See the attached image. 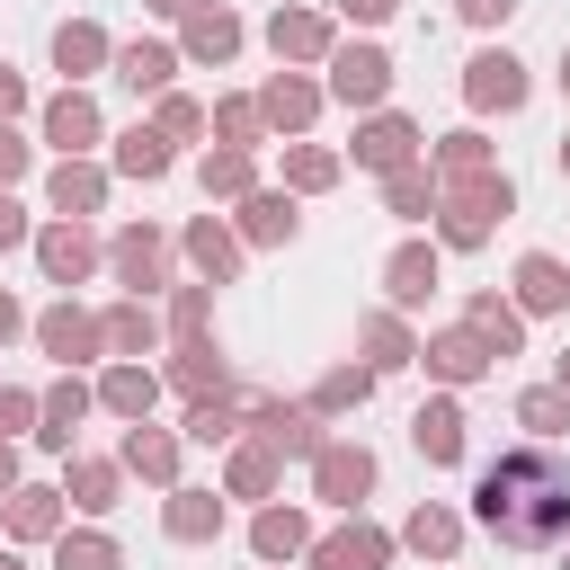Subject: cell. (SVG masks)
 I'll list each match as a JSON object with an SVG mask.
<instances>
[{"label": "cell", "mask_w": 570, "mask_h": 570, "mask_svg": "<svg viewBox=\"0 0 570 570\" xmlns=\"http://www.w3.org/2000/svg\"><path fill=\"white\" fill-rule=\"evenodd\" d=\"M525 89H534V80H525V62H517L508 45H481V53L463 62V107H472V116H517Z\"/></svg>", "instance_id": "obj_3"}, {"label": "cell", "mask_w": 570, "mask_h": 570, "mask_svg": "<svg viewBox=\"0 0 570 570\" xmlns=\"http://www.w3.org/2000/svg\"><path fill=\"white\" fill-rule=\"evenodd\" d=\"M321 98H330L321 80H303V71H267V89H258V125L303 142V134H312V116H321Z\"/></svg>", "instance_id": "obj_9"}, {"label": "cell", "mask_w": 570, "mask_h": 570, "mask_svg": "<svg viewBox=\"0 0 570 570\" xmlns=\"http://www.w3.org/2000/svg\"><path fill=\"white\" fill-rule=\"evenodd\" d=\"M436 285H445V258H436V240H401V249L383 258V294H392V312H419Z\"/></svg>", "instance_id": "obj_13"}, {"label": "cell", "mask_w": 570, "mask_h": 570, "mask_svg": "<svg viewBox=\"0 0 570 570\" xmlns=\"http://www.w3.org/2000/svg\"><path fill=\"white\" fill-rule=\"evenodd\" d=\"M383 561H392V534H383V525H365V517H347V525L312 534V570H383Z\"/></svg>", "instance_id": "obj_14"}, {"label": "cell", "mask_w": 570, "mask_h": 570, "mask_svg": "<svg viewBox=\"0 0 570 570\" xmlns=\"http://www.w3.org/2000/svg\"><path fill=\"white\" fill-rule=\"evenodd\" d=\"M116 481H125V463H98V454H80V463L62 472V499H71V508H89V517H107V508H116Z\"/></svg>", "instance_id": "obj_39"}, {"label": "cell", "mask_w": 570, "mask_h": 570, "mask_svg": "<svg viewBox=\"0 0 570 570\" xmlns=\"http://www.w3.org/2000/svg\"><path fill=\"white\" fill-rule=\"evenodd\" d=\"M125 472H142V481H160V490H178V436L169 428H151V419H134L125 428V454H116Z\"/></svg>", "instance_id": "obj_27"}, {"label": "cell", "mask_w": 570, "mask_h": 570, "mask_svg": "<svg viewBox=\"0 0 570 570\" xmlns=\"http://www.w3.org/2000/svg\"><path fill=\"white\" fill-rule=\"evenodd\" d=\"M205 125H214L223 142H240V151H258V134H267V125H258V98H214Z\"/></svg>", "instance_id": "obj_46"}, {"label": "cell", "mask_w": 570, "mask_h": 570, "mask_svg": "<svg viewBox=\"0 0 570 570\" xmlns=\"http://www.w3.org/2000/svg\"><path fill=\"white\" fill-rule=\"evenodd\" d=\"M0 525H9L18 543H53V534H62V490H45V481H18V490L0 499Z\"/></svg>", "instance_id": "obj_20"}, {"label": "cell", "mask_w": 570, "mask_h": 570, "mask_svg": "<svg viewBox=\"0 0 570 570\" xmlns=\"http://www.w3.org/2000/svg\"><path fill=\"white\" fill-rule=\"evenodd\" d=\"M410 445H419L428 463H463V401H454V392L419 401V410H410Z\"/></svg>", "instance_id": "obj_19"}, {"label": "cell", "mask_w": 570, "mask_h": 570, "mask_svg": "<svg viewBox=\"0 0 570 570\" xmlns=\"http://www.w3.org/2000/svg\"><path fill=\"white\" fill-rule=\"evenodd\" d=\"M107 62H116V45H107L98 18H62V27H53V71L89 80V71H107Z\"/></svg>", "instance_id": "obj_25"}, {"label": "cell", "mask_w": 570, "mask_h": 570, "mask_svg": "<svg viewBox=\"0 0 570 570\" xmlns=\"http://www.w3.org/2000/svg\"><path fill=\"white\" fill-rule=\"evenodd\" d=\"M276 481H285V454H276L267 436H249V445H232V463H223V490H232V499H267Z\"/></svg>", "instance_id": "obj_30"}, {"label": "cell", "mask_w": 570, "mask_h": 570, "mask_svg": "<svg viewBox=\"0 0 570 570\" xmlns=\"http://www.w3.org/2000/svg\"><path fill=\"white\" fill-rule=\"evenodd\" d=\"M18 178H27V142L0 125V187H18Z\"/></svg>", "instance_id": "obj_52"}, {"label": "cell", "mask_w": 570, "mask_h": 570, "mask_svg": "<svg viewBox=\"0 0 570 570\" xmlns=\"http://www.w3.org/2000/svg\"><path fill=\"white\" fill-rule=\"evenodd\" d=\"M338 187V151L330 142H285V196H330Z\"/></svg>", "instance_id": "obj_37"}, {"label": "cell", "mask_w": 570, "mask_h": 570, "mask_svg": "<svg viewBox=\"0 0 570 570\" xmlns=\"http://www.w3.org/2000/svg\"><path fill=\"white\" fill-rule=\"evenodd\" d=\"M169 71H178V45H160V36L116 45V80H125L134 98H160V89H169Z\"/></svg>", "instance_id": "obj_26"}, {"label": "cell", "mask_w": 570, "mask_h": 570, "mask_svg": "<svg viewBox=\"0 0 570 570\" xmlns=\"http://www.w3.org/2000/svg\"><path fill=\"white\" fill-rule=\"evenodd\" d=\"M98 134H107V125H98V98H89L80 80H71L62 98H45V142H53L62 160H71V151H89Z\"/></svg>", "instance_id": "obj_17"}, {"label": "cell", "mask_w": 570, "mask_h": 570, "mask_svg": "<svg viewBox=\"0 0 570 570\" xmlns=\"http://www.w3.org/2000/svg\"><path fill=\"white\" fill-rule=\"evenodd\" d=\"M517 312H570V267L552 249H525L517 258Z\"/></svg>", "instance_id": "obj_28"}, {"label": "cell", "mask_w": 570, "mask_h": 570, "mask_svg": "<svg viewBox=\"0 0 570 570\" xmlns=\"http://www.w3.org/2000/svg\"><path fill=\"white\" fill-rule=\"evenodd\" d=\"M481 169H490V142H481L472 125H463V134H445V142L428 151V178H436V187H454V178H481Z\"/></svg>", "instance_id": "obj_40"}, {"label": "cell", "mask_w": 570, "mask_h": 570, "mask_svg": "<svg viewBox=\"0 0 570 570\" xmlns=\"http://www.w3.org/2000/svg\"><path fill=\"white\" fill-rule=\"evenodd\" d=\"M151 401H160V374H151L142 356H116V365L98 374V410H116V419H151Z\"/></svg>", "instance_id": "obj_23"}, {"label": "cell", "mask_w": 570, "mask_h": 570, "mask_svg": "<svg viewBox=\"0 0 570 570\" xmlns=\"http://www.w3.org/2000/svg\"><path fill=\"white\" fill-rule=\"evenodd\" d=\"M18 490V454H9V436H0V499Z\"/></svg>", "instance_id": "obj_56"}, {"label": "cell", "mask_w": 570, "mask_h": 570, "mask_svg": "<svg viewBox=\"0 0 570 570\" xmlns=\"http://www.w3.org/2000/svg\"><path fill=\"white\" fill-rule=\"evenodd\" d=\"M338 9H347V18H356V27H383V18H392V9H401V0H338Z\"/></svg>", "instance_id": "obj_54"}, {"label": "cell", "mask_w": 570, "mask_h": 570, "mask_svg": "<svg viewBox=\"0 0 570 570\" xmlns=\"http://www.w3.org/2000/svg\"><path fill=\"white\" fill-rule=\"evenodd\" d=\"M169 383H178L187 401H205V392H232V365L214 356V338H178V356H169Z\"/></svg>", "instance_id": "obj_35"}, {"label": "cell", "mask_w": 570, "mask_h": 570, "mask_svg": "<svg viewBox=\"0 0 570 570\" xmlns=\"http://www.w3.org/2000/svg\"><path fill=\"white\" fill-rule=\"evenodd\" d=\"M178 53H187V62H232V53H240V18H232L223 0L187 9V36H178Z\"/></svg>", "instance_id": "obj_24"}, {"label": "cell", "mask_w": 570, "mask_h": 570, "mask_svg": "<svg viewBox=\"0 0 570 570\" xmlns=\"http://www.w3.org/2000/svg\"><path fill=\"white\" fill-rule=\"evenodd\" d=\"M98 258H107V249H98V240H89V223H71V214H53V223L36 232V267H45V285H62V294H71Z\"/></svg>", "instance_id": "obj_7"}, {"label": "cell", "mask_w": 570, "mask_h": 570, "mask_svg": "<svg viewBox=\"0 0 570 570\" xmlns=\"http://www.w3.org/2000/svg\"><path fill=\"white\" fill-rule=\"evenodd\" d=\"M249 552H258V561L312 552V517H303V508H258V517H249Z\"/></svg>", "instance_id": "obj_33"}, {"label": "cell", "mask_w": 570, "mask_h": 570, "mask_svg": "<svg viewBox=\"0 0 570 570\" xmlns=\"http://www.w3.org/2000/svg\"><path fill=\"white\" fill-rule=\"evenodd\" d=\"M365 490H374V445H356V436H330L321 454H312V499L321 508H365Z\"/></svg>", "instance_id": "obj_4"}, {"label": "cell", "mask_w": 570, "mask_h": 570, "mask_svg": "<svg viewBox=\"0 0 570 570\" xmlns=\"http://www.w3.org/2000/svg\"><path fill=\"white\" fill-rule=\"evenodd\" d=\"M517 428H534V436L552 445V436L570 428V392H561V383H534V392H517Z\"/></svg>", "instance_id": "obj_45"}, {"label": "cell", "mask_w": 570, "mask_h": 570, "mask_svg": "<svg viewBox=\"0 0 570 570\" xmlns=\"http://www.w3.org/2000/svg\"><path fill=\"white\" fill-rule=\"evenodd\" d=\"M18 330H27V312H18V294H9V285H0V347H9V338H18Z\"/></svg>", "instance_id": "obj_55"}, {"label": "cell", "mask_w": 570, "mask_h": 570, "mask_svg": "<svg viewBox=\"0 0 570 570\" xmlns=\"http://www.w3.org/2000/svg\"><path fill=\"white\" fill-rule=\"evenodd\" d=\"M45 196H53V214H71V223H89V214L107 205V169H98L89 151H71V160H53V178H45Z\"/></svg>", "instance_id": "obj_18"}, {"label": "cell", "mask_w": 570, "mask_h": 570, "mask_svg": "<svg viewBox=\"0 0 570 570\" xmlns=\"http://www.w3.org/2000/svg\"><path fill=\"white\" fill-rule=\"evenodd\" d=\"M160 534H169V543H214V534H223V499H214V490H169Z\"/></svg>", "instance_id": "obj_31"}, {"label": "cell", "mask_w": 570, "mask_h": 570, "mask_svg": "<svg viewBox=\"0 0 570 570\" xmlns=\"http://www.w3.org/2000/svg\"><path fill=\"white\" fill-rule=\"evenodd\" d=\"M169 160H178V151H169L160 125H125V134H116V178H142V187H151V178H169Z\"/></svg>", "instance_id": "obj_34"}, {"label": "cell", "mask_w": 570, "mask_h": 570, "mask_svg": "<svg viewBox=\"0 0 570 570\" xmlns=\"http://www.w3.org/2000/svg\"><path fill=\"white\" fill-rule=\"evenodd\" d=\"M89 410H98V392L62 365V383H53V392H36V445H45V454H71V436H80V419H89Z\"/></svg>", "instance_id": "obj_11"}, {"label": "cell", "mask_w": 570, "mask_h": 570, "mask_svg": "<svg viewBox=\"0 0 570 570\" xmlns=\"http://www.w3.org/2000/svg\"><path fill=\"white\" fill-rule=\"evenodd\" d=\"M419 365L445 383V392H463V383H481L499 356H490V338L472 330V321H454V330H436V338H419Z\"/></svg>", "instance_id": "obj_6"}, {"label": "cell", "mask_w": 570, "mask_h": 570, "mask_svg": "<svg viewBox=\"0 0 570 570\" xmlns=\"http://www.w3.org/2000/svg\"><path fill=\"white\" fill-rule=\"evenodd\" d=\"M98 330H107V356H151V347H160V312H151V294L107 303V312H98Z\"/></svg>", "instance_id": "obj_22"}, {"label": "cell", "mask_w": 570, "mask_h": 570, "mask_svg": "<svg viewBox=\"0 0 570 570\" xmlns=\"http://www.w3.org/2000/svg\"><path fill=\"white\" fill-rule=\"evenodd\" d=\"M356 347H365V365H374V374L419 365V338H410V321H401V312H365V321H356Z\"/></svg>", "instance_id": "obj_29"}, {"label": "cell", "mask_w": 570, "mask_h": 570, "mask_svg": "<svg viewBox=\"0 0 570 570\" xmlns=\"http://www.w3.org/2000/svg\"><path fill=\"white\" fill-rule=\"evenodd\" d=\"M53 570H125V552H116V534H98V525H62L53 534Z\"/></svg>", "instance_id": "obj_42"}, {"label": "cell", "mask_w": 570, "mask_h": 570, "mask_svg": "<svg viewBox=\"0 0 570 570\" xmlns=\"http://www.w3.org/2000/svg\"><path fill=\"white\" fill-rule=\"evenodd\" d=\"M410 160H419V125H410V116H392V107H374V116L356 125V169L392 178V169H410Z\"/></svg>", "instance_id": "obj_12"}, {"label": "cell", "mask_w": 570, "mask_h": 570, "mask_svg": "<svg viewBox=\"0 0 570 570\" xmlns=\"http://www.w3.org/2000/svg\"><path fill=\"white\" fill-rule=\"evenodd\" d=\"M517 214V187H508V169H481V178H454V187H436V240L445 249H481L499 223Z\"/></svg>", "instance_id": "obj_2"}, {"label": "cell", "mask_w": 570, "mask_h": 570, "mask_svg": "<svg viewBox=\"0 0 570 570\" xmlns=\"http://www.w3.org/2000/svg\"><path fill=\"white\" fill-rule=\"evenodd\" d=\"M561 169H570V134H561Z\"/></svg>", "instance_id": "obj_60"}, {"label": "cell", "mask_w": 570, "mask_h": 570, "mask_svg": "<svg viewBox=\"0 0 570 570\" xmlns=\"http://www.w3.org/2000/svg\"><path fill=\"white\" fill-rule=\"evenodd\" d=\"M187 436H196V445H232V436H240V392H205V401H187Z\"/></svg>", "instance_id": "obj_43"}, {"label": "cell", "mask_w": 570, "mask_h": 570, "mask_svg": "<svg viewBox=\"0 0 570 570\" xmlns=\"http://www.w3.org/2000/svg\"><path fill=\"white\" fill-rule=\"evenodd\" d=\"M383 205H392L401 223H428V214H436V178L410 160V169H392V178H383Z\"/></svg>", "instance_id": "obj_44"}, {"label": "cell", "mask_w": 570, "mask_h": 570, "mask_svg": "<svg viewBox=\"0 0 570 570\" xmlns=\"http://www.w3.org/2000/svg\"><path fill=\"white\" fill-rule=\"evenodd\" d=\"M151 125H160L169 142H196V134H205V107H196V98H178V89H160V116H151Z\"/></svg>", "instance_id": "obj_48"}, {"label": "cell", "mask_w": 570, "mask_h": 570, "mask_svg": "<svg viewBox=\"0 0 570 570\" xmlns=\"http://www.w3.org/2000/svg\"><path fill=\"white\" fill-rule=\"evenodd\" d=\"M18 240H36V232H27V205L0 187V249H18Z\"/></svg>", "instance_id": "obj_50"}, {"label": "cell", "mask_w": 570, "mask_h": 570, "mask_svg": "<svg viewBox=\"0 0 570 570\" xmlns=\"http://www.w3.org/2000/svg\"><path fill=\"white\" fill-rule=\"evenodd\" d=\"M232 232H240L249 249H276V240H294V232H303V214H294V196H285V187H249V196H240V214H232Z\"/></svg>", "instance_id": "obj_15"}, {"label": "cell", "mask_w": 570, "mask_h": 570, "mask_svg": "<svg viewBox=\"0 0 570 570\" xmlns=\"http://www.w3.org/2000/svg\"><path fill=\"white\" fill-rule=\"evenodd\" d=\"M205 196H223V205H240L249 187H258V151H240V142H223V151H205Z\"/></svg>", "instance_id": "obj_36"}, {"label": "cell", "mask_w": 570, "mask_h": 570, "mask_svg": "<svg viewBox=\"0 0 570 570\" xmlns=\"http://www.w3.org/2000/svg\"><path fill=\"white\" fill-rule=\"evenodd\" d=\"M9 116H27V80L0 62V125H9Z\"/></svg>", "instance_id": "obj_53"}, {"label": "cell", "mask_w": 570, "mask_h": 570, "mask_svg": "<svg viewBox=\"0 0 570 570\" xmlns=\"http://www.w3.org/2000/svg\"><path fill=\"white\" fill-rule=\"evenodd\" d=\"M401 543H410L419 561H454V552H463V517H454V508H436V499H419V508H410V525H401Z\"/></svg>", "instance_id": "obj_32"}, {"label": "cell", "mask_w": 570, "mask_h": 570, "mask_svg": "<svg viewBox=\"0 0 570 570\" xmlns=\"http://www.w3.org/2000/svg\"><path fill=\"white\" fill-rule=\"evenodd\" d=\"M18 428H36V392H9L0 383V436H18Z\"/></svg>", "instance_id": "obj_49"}, {"label": "cell", "mask_w": 570, "mask_h": 570, "mask_svg": "<svg viewBox=\"0 0 570 570\" xmlns=\"http://www.w3.org/2000/svg\"><path fill=\"white\" fill-rule=\"evenodd\" d=\"M561 89H570V53H561Z\"/></svg>", "instance_id": "obj_59"}, {"label": "cell", "mask_w": 570, "mask_h": 570, "mask_svg": "<svg viewBox=\"0 0 570 570\" xmlns=\"http://www.w3.org/2000/svg\"><path fill=\"white\" fill-rule=\"evenodd\" d=\"M205 321H214V285L196 276V285L169 294V330H178V338H205Z\"/></svg>", "instance_id": "obj_47"}, {"label": "cell", "mask_w": 570, "mask_h": 570, "mask_svg": "<svg viewBox=\"0 0 570 570\" xmlns=\"http://www.w3.org/2000/svg\"><path fill=\"white\" fill-rule=\"evenodd\" d=\"M374 401V365H330L321 383H312V410L321 419H338V410H365Z\"/></svg>", "instance_id": "obj_41"}, {"label": "cell", "mask_w": 570, "mask_h": 570, "mask_svg": "<svg viewBox=\"0 0 570 570\" xmlns=\"http://www.w3.org/2000/svg\"><path fill=\"white\" fill-rule=\"evenodd\" d=\"M561 570H570V552H561Z\"/></svg>", "instance_id": "obj_62"}, {"label": "cell", "mask_w": 570, "mask_h": 570, "mask_svg": "<svg viewBox=\"0 0 570 570\" xmlns=\"http://www.w3.org/2000/svg\"><path fill=\"white\" fill-rule=\"evenodd\" d=\"M330 98L338 107H383L392 98V53L383 45H330Z\"/></svg>", "instance_id": "obj_5"}, {"label": "cell", "mask_w": 570, "mask_h": 570, "mask_svg": "<svg viewBox=\"0 0 570 570\" xmlns=\"http://www.w3.org/2000/svg\"><path fill=\"white\" fill-rule=\"evenodd\" d=\"M178 249H187V267H196L205 285H232V276H240V232L214 223V214H196V223L178 232Z\"/></svg>", "instance_id": "obj_16"}, {"label": "cell", "mask_w": 570, "mask_h": 570, "mask_svg": "<svg viewBox=\"0 0 570 570\" xmlns=\"http://www.w3.org/2000/svg\"><path fill=\"white\" fill-rule=\"evenodd\" d=\"M151 9H160V18H187V9H205V0H151Z\"/></svg>", "instance_id": "obj_57"}, {"label": "cell", "mask_w": 570, "mask_h": 570, "mask_svg": "<svg viewBox=\"0 0 570 570\" xmlns=\"http://www.w3.org/2000/svg\"><path fill=\"white\" fill-rule=\"evenodd\" d=\"M552 383H561V392H570V347H561V365H552Z\"/></svg>", "instance_id": "obj_58"}, {"label": "cell", "mask_w": 570, "mask_h": 570, "mask_svg": "<svg viewBox=\"0 0 570 570\" xmlns=\"http://www.w3.org/2000/svg\"><path fill=\"white\" fill-rule=\"evenodd\" d=\"M267 45H276V62H330V18L321 9H276L267 18Z\"/></svg>", "instance_id": "obj_21"}, {"label": "cell", "mask_w": 570, "mask_h": 570, "mask_svg": "<svg viewBox=\"0 0 570 570\" xmlns=\"http://www.w3.org/2000/svg\"><path fill=\"white\" fill-rule=\"evenodd\" d=\"M472 525L499 552H552V543H570V454H552L543 436L490 454L481 481H472Z\"/></svg>", "instance_id": "obj_1"}, {"label": "cell", "mask_w": 570, "mask_h": 570, "mask_svg": "<svg viewBox=\"0 0 570 570\" xmlns=\"http://www.w3.org/2000/svg\"><path fill=\"white\" fill-rule=\"evenodd\" d=\"M463 321L490 338V356H517V347H525V312H517V303H499V294H472V303H463Z\"/></svg>", "instance_id": "obj_38"}, {"label": "cell", "mask_w": 570, "mask_h": 570, "mask_svg": "<svg viewBox=\"0 0 570 570\" xmlns=\"http://www.w3.org/2000/svg\"><path fill=\"white\" fill-rule=\"evenodd\" d=\"M0 570H27V561H9V552H0Z\"/></svg>", "instance_id": "obj_61"}, {"label": "cell", "mask_w": 570, "mask_h": 570, "mask_svg": "<svg viewBox=\"0 0 570 570\" xmlns=\"http://www.w3.org/2000/svg\"><path fill=\"white\" fill-rule=\"evenodd\" d=\"M107 267H116V285H134V294L169 285V232H151V223H125V232L107 240Z\"/></svg>", "instance_id": "obj_10"}, {"label": "cell", "mask_w": 570, "mask_h": 570, "mask_svg": "<svg viewBox=\"0 0 570 570\" xmlns=\"http://www.w3.org/2000/svg\"><path fill=\"white\" fill-rule=\"evenodd\" d=\"M36 347H45L53 365H89V356H107V330H98V312H80V303L62 294L53 312H36Z\"/></svg>", "instance_id": "obj_8"}, {"label": "cell", "mask_w": 570, "mask_h": 570, "mask_svg": "<svg viewBox=\"0 0 570 570\" xmlns=\"http://www.w3.org/2000/svg\"><path fill=\"white\" fill-rule=\"evenodd\" d=\"M454 9H463L472 27H508V18H517V0H454Z\"/></svg>", "instance_id": "obj_51"}]
</instances>
